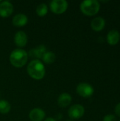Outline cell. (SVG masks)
<instances>
[{
  "label": "cell",
  "mask_w": 120,
  "mask_h": 121,
  "mask_svg": "<svg viewBox=\"0 0 120 121\" xmlns=\"http://www.w3.org/2000/svg\"><path fill=\"white\" fill-rule=\"evenodd\" d=\"M13 12V6L9 1H4L0 3V16L7 18Z\"/></svg>",
  "instance_id": "obj_7"
},
{
  "label": "cell",
  "mask_w": 120,
  "mask_h": 121,
  "mask_svg": "<svg viewBox=\"0 0 120 121\" xmlns=\"http://www.w3.org/2000/svg\"><path fill=\"white\" fill-rule=\"evenodd\" d=\"M28 59V54L27 52L23 49H15L13 50L10 55L9 60L11 64L17 68L23 67Z\"/></svg>",
  "instance_id": "obj_2"
},
{
  "label": "cell",
  "mask_w": 120,
  "mask_h": 121,
  "mask_svg": "<svg viewBox=\"0 0 120 121\" xmlns=\"http://www.w3.org/2000/svg\"><path fill=\"white\" fill-rule=\"evenodd\" d=\"M72 101L71 96L68 93H62L59 95L57 100L58 105L62 108H66L67 107Z\"/></svg>",
  "instance_id": "obj_14"
},
{
  "label": "cell",
  "mask_w": 120,
  "mask_h": 121,
  "mask_svg": "<svg viewBox=\"0 0 120 121\" xmlns=\"http://www.w3.org/2000/svg\"><path fill=\"white\" fill-rule=\"evenodd\" d=\"M120 40V32L117 30H111L107 35V42L110 45H117Z\"/></svg>",
  "instance_id": "obj_11"
},
{
  "label": "cell",
  "mask_w": 120,
  "mask_h": 121,
  "mask_svg": "<svg viewBox=\"0 0 120 121\" xmlns=\"http://www.w3.org/2000/svg\"><path fill=\"white\" fill-rule=\"evenodd\" d=\"M51 11L56 14L64 13L68 8V2L66 0H53L50 4Z\"/></svg>",
  "instance_id": "obj_4"
},
{
  "label": "cell",
  "mask_w": 120,
  "mask_h": 121,
  "mask_svg": "<svg viewBox=\"0 0 120 121\" xmlns=\"http://www.w3.org/2000/svg\"><path fill=\"white\" fill-rule=\"evenodd\" d=\"M71 121V120H66V121Z\"/></svg>",
  "instance_id": "obj_21"
},
{
  "label": "cell",
  "mask_w": 120,
  "mask_h": 121,
  "mask_svg": "<svg viewBox=\"0 0 120 121\" xmlns=\"http://www.w3.org/2000/svg\"><path fill=\"white\" fill-rule=\"evenodd\" d=\"M14 43L19 48L25 47L28 43V36L26 33L22 30L16 32L14 35Z\"/></svg>",
  "instance_id": "obj_8"
},
{
  "label": "cell",
  "mask_w": 120,
  "mask_h": 121,
  "mask_svg": "<svg viewBox=\"0 0 120 121\" xmlns=\"http://www.w3.org/2000/svg\"><path fill=\"white\" fill-rule=\"evenodd\" d=\"M103 121H116V117L112 114H108L103 118Z\"/></svg>",
  "instance_id": "obj_18"
},
{
  "label": "cell",
  "mask_w": 120,
  "mask_h": 121,
  "mask_svg": "<svg viewBox=\"0 0 120 121\" xmlns=\"http://www.w3.org/2000/svg\"><path fill=\"white\" fill-rule=\"evenodd\" d=\"M85 113L84 107L80 104H75L71 106L68 111V115L70 118L77 120L81 118Z\"/></svg>",
  "instance_id": "obj_6"
},
{
  "label": "cell",
  "mask_w": 120,
  "mask_h": 121,
  "mask_svg": "<svg viewBox=\"0 0 120 121\" xmlns=\"http://www.w3.org/2000/svg\"><path fill=\"white\" fill-rule=\"evenodd\" d=\"M45 117V111L39 108H33L29 113V118L32 121H42Z\"/></svg>",
  "instance_id": "obj_9"
},
{
  "label": "cell",
  "mask_w": 120,
  "mask_h": 121,
  "mask_svg": "<svg viewBox=\"0 0 120 121\" xmlns=\"http://www.w3.org/2000/svg\"><path fill=\"white\" fill-rule=\"evenodd\" d=\"M91 26L93 30L97 32L101 31L105 26V20L101 16L95 17L92 20Z\"/></svg>",
  "instance_id": "obj_10"
},
{
  "label": "cell",
  "mask_w": 120,
  "mask_h": 121,
  "mask_svg": "<svg viewBox=\"0 0 120 121\" xmlns=\"http://www.w3.org/2000/svg\"><path fill=\"white\" fill-rule=\"evenodd\" d=\"M81 12L86 16H95L98 13L100 9V5L97 0H85L80 5Z\"/></svg>",
  "instance_id": "obj_3"
},
{
  "label": "cell",
  "mask_w": 120,
  "mask_h": 121,
  "mask_svg": "<svg viewBox=\"0 0 120 121\" xmlns=\"http://www.w3.org/2000/svg\"><path fill=\"white\" fill-rule=\"evenodd\" d=\"M44 121H57L55 119H54V118H46L45 120Z\"/></svg>",
  "instance_id": "obj_20"
},
{
  "label": "cell",
  "mask_w": 120,
  "mask_h": 121,
  "mask_svg": "<svg viewBox=\"0 0 120 121\" xmlns=\"http://www.w3.org/2000/svg\"><path fill=\"white\" fill-rule=\"evenodd\" d=\"M46 48L44 45H40L38 47L32 49L30 51L29 55L35 58L34 60H40L42 59V55L46 52Z\"/></svg>",
  "instance_id": "obj_12"
},
{
  "label": "cell",
  "mask_w": 120,
  "mask_h": 121,
  "mask_svg": "<svg viewBox=\"0 0 120 121\" xmlns=\"http://www.w3.org/2000/svg\"><path fill=\"white\" fill-rule=\"evenodd\" d=\"M28 21V19L26 15L23 13H18L13 16L12 19V23L16 27H22L27 24Z\"/></svg>",
  "instance_id": "obj_13"
},
{
  "label": "cell",
  "mask_w": 120,
  "mask_h": 121,
  "mask_svg": "<svg viewBox=\"0 0 120 121\" xmlns=\"http://www.w3.org/2000/svg\"><path fill=\"white\" fill-rule=\"evenodd\" d=\"M77 94L83 98H89L94 94L93 87L88 83H81L76 87Z\"/></svg>",
  "instance_id": "obj_5"
},
{
  "label": "cell",
  "mask_w": 120,
  "mask_h": 121,
  "mask_svg": "<svg viewBox=\"0 0 120 121\" xmlns=\"http://www.w3.org/2000/svg\"><path fill=\"white\" fill-rule=\"evenodd\" d=\"M43 62L47 65H50L54 62L56 60V55L52 52H46L42 57Z\"/></svg>",
  "instance_id": "obj_15"
},
{
  "label": "cell",
  "mask_w": 120,
  "mask_h": 121,
  "mask_svg": "<svg viewBox=\"0 0 120 121\" xmlns=\"http://www.w3.org/2000/svg\"><path fill=\"white\" fill-rule=\"evenodd\" d=\"M11 110V105L6 100H0V113L7 114Z\"/></svg>",
  "instance_id": "obj_16"
},
{
  "label": "cell",
  "mask_w": 120,
  "mask_h": 121,
  "mask_svg": "<svg viewBox=\"0 0 120 121\" xmlns=\"http://www.w3.org/2000/svg\"><path fill=\"white\" fill-rule=\"evenodd\" d=\"M115 114H116L117 116L120 117V102L118 104H117V106H115Z\"/></svg>",
  "instance_id": "obj_19"
},
{
  "label": "cell",
  "mask_w": 120,
  "mask_h": 121,
  "mask_svg": "<svg viewBox=\"0 0 120 121\" xmlns=\"http://www.w3.org/2000/svg\"><path fill=\"white\" fill-rule=\"evenodd\" d=\"M1 0H0V3H1Z\"/></svg>",
  "instance_id": "obj_22"
},
{
  "label": "cell",
  "mask_w": 120,
  "mask_h": 121,
  "mask_svg": "<svg viewBox=\"0 0 120 121\" xmlns=\"http://www.w3.org/2000/svg\"><path fill=\"white\" fill-rule=\"evenodd\" d=\"M47 11H48L47 6L44 3L39 4L36 8V13L37 14V16L40 17L45 16L47 13Z\"/></svg>",
  "instance_id": "obj_17"
},
{
  "label": "cell",
  "mask_w": 120,
  "mask_h": 121,
  "mask_svg": "<svg viewBox=\"0 0 120 121\" xmlns=\"http://www.w3.org/2000/svg\"></svg>",
  "instance_id": "obj_23"
},
{
  "label": "cell",
  "mask_w": 120,
  "mask_h": 121,
  "mask_svg": "<svg viewBox=\"0 0 120 121\" xmlns=\"http://www.w3.org/2000/svg\"><path fill=\"white\" fill-rule=\"evenodd\" d=\"M27 72L31 78L40 80L45 75V65L40 60H33L29 62L27 67Z\"/></svg>",
  "instance_id": "obj_1"
}]
</instances>
